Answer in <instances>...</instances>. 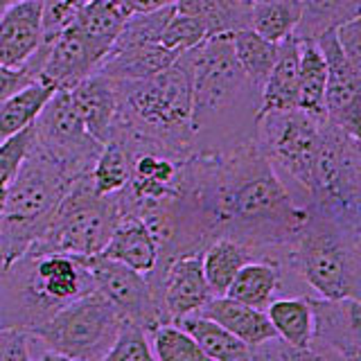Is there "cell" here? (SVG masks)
Returning <instances> with one entry per match:
<instances>
[{
    "label": "cell",
    "instance_id": "cell-1",
    "mask_svg": "<svg viewBox=\"0 0 361 361\" xmlns=\"http://www.w3.org/2000/svg\"><path fill=\"white\" fill-rule=\"evenodd\" d=\"M305 221V210L253 140L219 152H195L180 161L176 197L149 224L158 262L203 251L231 237L262 257L285 259Z\"/></svg>",
    "mask_w": 361,
    "mask_h": 361
},
{
    "label": "cell",
    "instance_id": "cell-2",
    "mask_svg": "<svg viewBox=\"0 0 361 361\" xmlns=\"http://www.w3.org/2000/svg\"><path fill=\"white\" fill-rule=\"evenodd\" d=\"M192 71L195 152H219L255 138L259 86L242 71L231 34H214L188 50Z\"/></svg>",
    "mask_w": 361,
    "mask_h": 361
},
{
    "label": "cell",
    "instance_id": "cell-3",
    "mask_svg": "<svg viewBox=\"0 0 361 361\" xmlns=\"http://www.w3.org/2000/svg\"><path fill=\"white\" fill-rule=\"evenodd\" d=\"M116 84L120 109L113 133L129 147H154L178 158L195 154L188 50L154 77L116 79Z\"/></svg>",
    "mask_w": 361,
    "mask_h": 361
},
{
    "label": "cell",
    "instance_id": "cell-4",
    "mask_svg": "<svg viewBox=\"0 0 361 361\" xmlns=\"http://www.w3.org/2000/svg\"><path fill=\"white\" fill-rule=\"evenodd\" d=\"M93 289L86 257L27 248L0 271V327L32 332Z\"/></svg>",
    "mask_w": 361,
    "mask_h": 361
},
{
    "label": "cell",
    "instance_id": "cell-5",
    "mask_svg": "<svg viewBox=\"0 0 361 361\" xmlns=\"http://www.w3.org/2000/svg\"><path fill=\"white\" fill-rule=\"evenodd\" d=\"M73 178L34 142L7 185L0 210V271H5L48 231Z\"/></svg>",
    "mask_w": 361,
    "mask_h": 361
},
{
    "label": "cell",
    "instance_id": "cell-6",
    "mask_svg": "<svg viewBox=\"0 0 361 361\" xmlns=\"http://www.w3.org/2000/svg\"><path fill=\"white\" fill-rule=\"evenodd\" d=\"M282 267L314 296L361 300V228L307 214Z\"/></svg>",
    "mask_w": 361,
    "mask_h": 361
},
{
    "label": "cell",
    "instance_id": "cell-7",
    "mask_svg": "<svg viewBox=\"0 0 361 361\" xmlns=\"http://www.w3.org/2000/svg\"><path fill=\"white\" fill-rule=\"evenodd\" d=\"M302 208L327 221L361 228V140L323 120Z\"/></svg>",
    "mask_w": 361,
    "mask_h": 361
},
{
    "label": "cell",
    "instance_id": "cell-8",
    "mask_svg": "<svg viewBox=\"0 0 361 361\" xmlns=\"http://www.w3.org/2000/svg\"><path fill=\"white\" fill-rule=\"evenodd\" d=\"M122 321L124 316L116 305L93 289L71 300L30 334L45 348L41 359L104 361Z\"/></svg>",
    "mask_w": 361,
    "mask_h": 361
},
{
    "label": "cell",
    "instance_id": "cell-9",
    "mask_svg": "<svg viewBox=\"0 0 361 361\" xmlns=\"http://www.w3.org/2000/svg\"><path fill=\"white\" fill-rule=\"evenodd\" d=\"M120 219L116 195L102 197L95 192L90 174L77 176L63 195L48 231L30 248L93 257L104 251Z\"/></svg>",
    "mask_w": 361,
    "mask_h": 361
},
{
    "label": "cell",
    "instance_id": "cell-10",
    "mask_svg": "<svg viewBox=\"0 0 361 361\" xmlns=\"http://www.w3.org/2000/svg\"><path fill=\"white\" fill-rule=\"evenodd\" d=\"M302 109L271 111L257 118L255 142L278 176L285 180L296 203H305L312 180V167L319 149L321 122Z\"/></svg>",
    "mask_w": 361,
    "mask_h": 361
},
{
    "label": "cell",
    "instance_id": "cell-11",
    "mask_svg": "<svg viewBox=\"0 0 361 361\" xmlns=\"http://www.w3.org/2000/svg\"><path fill=\"white\" fill-rule=\"evenodd\" d=\"M34 129H37V145L52 161L59 163L68 178L75 180L77 176L93 172L104 145L86 129L68 88H59L50 97L34 122Z\"/></svg>",
    "mask_w": 361,
    "mask_h": 361
},
{
    "label": "cell",
    "instance_id": "cell-12",
    "mask_svg": "<svg viewBox=\"0 0 361 361\" xmlns=\"http://www.w3.org/2000/svg\"><path fill=\"white\" fill-rule=\"evenodd\" d=\"M86 264L95 280V289L104 293L127 321L140 325L147 334L161 323H167L156 291L145 274L102 253L86 257Z\"/></svg>",
    "mask_w": 361,
    "mask_h": 361
},
{
    "label": "cell",
    "instance_id": "cell-13",
    "mask_svg": "<svg viewBox=\"0 0 361 361\" xmlns=\"http://www.w3.org/2000/svg\"><path fill=\"white\" fill-rule=\"evenodd\" d=\"M104 59L93 43L73 25L56 37H41L37 52L23 63L37 82L54 84L56 88H73Z\"/></svg>",
    "mask_w": 361,
    "mask_h": 361
},
{
    "label": "cell",
    "instance_id": "cell-14",
    "mask_svg": "<svg viewBox=\"0 0 361 361\" xmlns=\"http://www.w3.org/2000/svg\"><path fill=\"white\" fill-rule=\"evenodd\" d=\"M314 359H361V300L310 293Z\"/></svg>",
    "mask_w": 361,
    "mask_h": 361
},
{
    "label": "cell",
    "instance_id": "cell-15",
    "mask_svg": "<svg viewBox=\"0 0 361 361\" xmlns=\"http://www.w3.org/2000/svg\"><path fill=\"white\" fill-rule=\"evenodd\" d=\"M201 253L203 251L176 255L163 264H156L147 276L167 323H176L183 316L195 314L212 298L206 274H203Z\"/></svg>",
    "mask_w": 361,
    "mask_h": 361
},
{
    "label": "cell",
    "instance_id": "cell-16",
    "mask_svg": "<svg viewBox=\"0 0 361 361\" xmlns=\"http://www.w3.org/2000/svg\"><path fill=\"white\" fill-rule=\"evenodd\" d=\"M316 41L327 61L325 120L361 140V79L345 59L336 39V30L323 32Z\"/></svg>",
    "mask_w": 361,
    "mask_h": 361
},
{
    "label": "cell",
    "instance_id": "cell-17",
    "mask_svg": "<svg viewBox=\"0 0 361 361\" xmlns=\"http://www.w3.org/2000/svg\"><path fill=\"white\" fill-rule=\"evenodd\" d=\"M43 37V0H18L0 14V63L20 68Z\"/></svg>",
    "mask_w": 361,
    "mask_h": 361
},
{
    "label": "cell",
    "instance_id": "cell-18",
    "mask_svg": "<svg viewBox=\"0 0 361 361\" xmlns=\"http://www.w3.org/2000/svg\"><path fill=\"white\" fill-rule=\"evenodd\" d=\"M68 93H71L73 104L90 135L104 145L111 138L113 127L118 122L120 102L116 79L102 73H90L73 88H68Z\"/></svg>",
    "mask_w": 361,
    "mask_h": 361
},
{
    "label": "cell",
    "instance_id": "cell-19",
    "mask_svg": "<svg viewBox=\"0 0 361 361\" xmlns=\"http://www.w3.org/2000/svg\"><path fill=\"white\" fill-rule=\"evenodd\" d=\"M195 314L217 321L219 325H224L226 330L240 338V341H244L251 348L278 336L274 325L269 321V316H267V310L248 307V305H244L240 300H233L228 296H212Z\"/></svg>",
    "mask_w": 361,
    "mask_h": 361
},
{
    "label": "cell",
    "instance_id": "cell-20",
    "mask_svg": "<svg viewBox=\"0 0 361 361\" xmlns=\"http://www.w3.org/2000/svg\"><path fill=\"white\" fill-rule=\"evenodd\" d=\"M102 255L149 276L158 262V240L145 219L122 217Z\"/></svg>",
    "mask_w": 361,
    "mask_h": 361
},
{
    "label": "cell",
    "instance_id": "cell-21",
    "mask_svg": "<svg viewBox=\"0 0 361 361\" xmlns=\"http://www.w3.org/2000/svg\"><path fill=\"white\" fill-rule=\"evenodd\" d=\"M298 39L291 34L280 41L278 59L259 90V116L271 111L298 109Z\"/></svg>",
    "mask_w": 361,
    "mask_h": 361
},
{
    "label": "cell",
    "instance_id": "cell-22",
    "mask_svg": "<svg viewBox=\"0 0 361 361\" xmlns=\"http://www.w3.org/2000/svg\"><path fill=\"white\" fill-rule=\"evenodd\" d=\"M285 278V267L274 257H257L246 262L233 278L228 291L224 296L240 300L248 307L267 310L269 302L278 296Z\"/></svg>",
    "mask_w": 361,
    "mask_h": 361
},
{
    "label": "cell",
    "instance_id": "cell-23",
    "mask_svg": "<svg viewBox=\"0 0 361 361\" xmlns=\"http://www.w3.org/2000/svg\"><path fill=\"white\" fill-rule=\"evenodd\" d=\"M257 257L262 255L253 251V248L231 240V237H217V240H212L201 253L203 274H206L212 296H224L228 291L233 278L237 276V271L246 262Z\"/></svg>",
    "mask_w": 361,
    "mask_h": 361
},
{
    "label": "cell",
    "instance_id": "cell-24",
    "mask_svg": "<svg viewBox=\"0 0 361 361\" xmlns=\"http://www.w3.org/2000/svg\"><path fill=\"white\" fill-rule=\"evenodd\" d=\"M298 109L310 116L325 118V54L316 39H298Z\"/></svg>",
    "mask_w": 361,
    "mask_h": 361
},
{
    "label": "cell",
    "instance_id": "cell-25",
    "mask_svg": "<svg viewBox=\"0 0 361 361\" xmlns=\"http://www.w3.org/2000/svg\"><path fill=\"white\" fill-rule=\"evenodd\" d=\"M190 336L195 338L197 345L203 350L206 359L217 361H248L253 359V348L240 341L233 332L226 330L217 321L206 319L199 314H188L176 321Z\"/></svg>",
    "mask_w": 361,
    "mask_h": 361
},
{
    "label": "cell",
    "instance_id": "cell-26",
    "mask_svg": "<svg viewBox=\"0 0 361 361\" xmlns=\"http://www.w3.org/2000/svg\"><path fill=\"white\" fill-rule=\"evenodd\" d=\"M127 16L129 14L122 9L118 0H86L84 5L77 7L75 27L102 54H106L111 50V45L116 43Z\"/></svg>",
    "mask_w": 361,
    "mask_h": 361
},
{
    "label": "cell",
    "instance_id": "cell-27",
    "mask_svg": "<svg viewBox=\"0 0 361 361\" xmlns=\"http://www.w3.org/2000/svg\"><path fill=\"white\" fill-rule=\"evenodd\" d=\"M174 9L178 14L199 18L206 25L208 37H214L248 27L251 0H176Z\"/></svg>",
    "mask_w": 361,
    "mask_h": 361
},
{
    "label": "cell",
    "instance_id": "cell-28",
    "mask_svg": "<svg viewBox=\"0 0 361 361\" xmlns=\"http://www.w3.org/2000/svg\"><path fill=\"white\" fill-rule=\"evenodd\" d=\"M56 90L59 88L54 84L34 82L11 97H7L5 102H0V140H5L16 131L37 122L39 113L43 111V106L48 104Z\"/></svg>",
    "mask_w": 361,
    "mask_h": 361
},
{
    "label": "cell",
    "instance_id": "cell-29",
    "mask_svg": "<svg viewBox=\"0 0 361 361\" xmlns=\"http://www.w3.org/2000/svg\"><path fill=\"white\" fill-rule=\"evenodd\" d=\"M267 316L282 341H287L293 348L310 350L312 307L307 296L274 298L267 307Z\"/></svg>",
    "mask_w": 361,
    "mask_h": 361
},
{
    "label": "cell",
    "instance_id": "cell-30",
    "mask_svg": "<svg viewBox=\"0 0 361 361\" xmlns=\"http://www.w3.org/2000/svg\"><path fill=\"white\" fill-rule=\"evenodd\" d=\"M302 14V0H251L248 27L269 41H285L296 32Z\"/></svg>",
    "mask_w": 361,
    "mask_h": 361
},
{
    "label": "cell",
    "instance_id": "cell-31",
    "mask_svg": "<svg viewBox=\"0 0 361 361\" xmlns=\"http://www.w3.org/2000/svg\"><path fill=\"white\" fill-rule=\"evenodd\" d=\"M361 14V0H302V14L293 37L319 39Z\"/></svg>",
    "mask_w": 361,
    "mask_h": 361
},
{
    "label": "cell",
    "instance_id": "cell-32",
    "mask_svg": "<svg viewBox=\"0 0 361 361\" xmlns=\"http://www.w3.org/2000/svg\"><path fill=\"white\" fill-rule=\"evenodd\" d=\"M231 41H233V52L240 61L242 71L246 77L251 79L255 86L262 88L264 79L269 77L271 68H274L278 52H280V43L264 39L262 34H257L251 27L231 32Z\"/></svg>",
    "mask_w": 361,
    "mask_h": 361
},
{
    "label": "cell",
    "instance_id": "cell-33",
    "mask_svg": "<svg viewBox=\"0 0 361 361\" xmlns=\"http://www.w3.org/2000/svg\"><path fill=\"white\" fill-rule=\"evenodd\" d=\"M93 188L97 195L109 197L120 192L131 178V152L127 149L120 138H109L102 147V152L95 161L93 172Z\"/></svg>",
    "mask_w": 361,
    "mask_h": 361
},
{
    "label": "cell",
    "instance_id": "cell-34",
    "mask_svg": "<svg viewBox=\"0 0 361 361\" xmlns=\"http://www.w3.org/2000/svg\"><path fill=\"white\" fill-rule=\"evenodd\" d=\"M149 336L152 353L158 361H206L203 350L178 323H161Z\"/></svg>",
    "mask_w": 361,
    "mask_h": 361
},
{
    "label": "cell",
    "instance_id": "cell-35",
    "mask_svg": "<svg viewBox=\"0 0 361 361\" xmlns=\"http://www.w3.org/2000/svg\"><path fill=\"white\" fill-rule=\"evenodd\" d=\"M34 142H37V129L34 124L16 131L9 138L0 140V190L7 192V185L14 180L23 161L30 156Z\"/></svg>",
    "mask_w": 361,
    "mask_h": 361
},
{
    "label": "cell",
    "instance_id": "cell-36",
    "mask_svg": "<svg viewBox=\"0 0 361 361\" xmlns=\"http://www.w3.org/2000/svg\"><path fill=\"white\" fill-rule=\"evenodd\" d=\"M104 361H156L149 345V334L140 325L124 319Z\"/></svg>",
    "mask_w": 361,
    "mask_h": 361
},
{
    "label": "cell",
    "instance_id": "cell-37",
    "mask_svg": "<svg viewBox=\"0 0 361 361\" xmlns=\"http://www.w3.org/2000/svg\"><path fill=\"white\" fill-rule=\"evenodd\" d=\"M206 39H208L206 25H203L199 18L188 16V14H178V11H174L172 18L165 23V27L161 32V43L174 52L192 50L195 45H199Z\"/></svg>",
    "mask_w": 361,
    "mask_h": 361
},
{
    "label": "cell",
    "instance_id": "cell-38",
    "mask_svg": "<svg viewBox=\"0 0 361 361\" xmlns=\"http://www.w3.org/2000/svg\"><path fill=\"white\" fill-rule=\"evenodd\" d=\"M32 334L20 327H0V361H30Z\"/></svg>",
    "mask_w": 361,
    "mask_h": 361
},
{
    "label": "cell",
    "instance_id": "cell-39",
    "mask_svg": "<svg viewBox=\"0 0 361 361\" xmlns=\"http://www.w3.org/2000/svg\"><path fill=\"white\" fill-rule=\"evenodd\" d=\"M336 39L345 54V59L350 61V66L355 68V73L361 79V14L353 20L343 23V25H338Z\"/></svg>",
    "mask_w": 361,
    "mask_h": 361
},
{
    "label": "cell",
    "instance_id": "cell-40",
    "mask_svg": "<svg viewBox=\"0 0 361 361\" xmlns=\"http://www.w3.org/2000/svg\"><path fill=\"white\" fill-rule=\"evenodd\" d=\"M34 82H37V79H34V75L25 66L11 68V66L0 63V102H5L7 97H11L14 93H18V90H23Z\"/></svg>",
    "mask_w": 361,
    "mask_h": 361
},
{
    "label": "cell",
    "instance_id": "cell-41",
    "mask_svg": "<svg viewBox=\"0 0 361 361\" xmlns=\"http://www.w3.org/2000/svg\"><path fill=\"white\" fill-rule=\"evenodd\" d=\"M122 9L127 14H149V11H158L163 7H172L176 0H118Z\"/></svg>",
    "mask_w": 361,
    "mask_h": 361
},
{
    "label": "cell",
    "instance_id": "cell-42",
    "mask_svg": "<svg viewBox=\"0 0 361 361\" xmlns=\"http://www.w3.org/2000/svg\"><path fill=\"white\" fill-rule=\"evenodd\" d=\"M14 3H18V0H0V14H3V11H5L7 7H11Z\"/></svg>",
    "mask_w": 361,
    "mask_h": 361
},
{
    "label": "cell",
    "instance_id": "cell-43",
    "mask_svg": "<svg viewBox=\"0 0 361 361\" xmlns=\"http://www.w3.org/2000/svg\"><path fill=\"white\" fill-rule=\"evenodd\" d=\"M66 3H68V5H73V7H79V5H84L86 0H66Z\"/></svg>",
    "mask_w": 361,
    "mask_h": 361
}]
</instances>
